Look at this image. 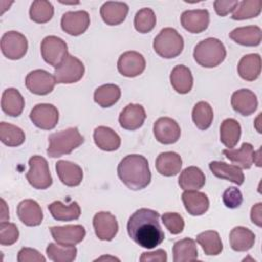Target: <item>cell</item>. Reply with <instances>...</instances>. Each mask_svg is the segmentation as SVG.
I'll return each instance as SVG.
<instances>
[{
	"label": "cell",
	"mask_w": 262,
	"mask_h": 262,
	"mask_svg": "<svg viewBox=\"0 0 262 262\" xmlns=\"http://www.w3.org/2000/svg\"><path fill=\"white\" fill-rule=\"evenodd\" d=\"M127 231L133 242L145 249L156 248L165 238L160 225V214L146 208H141L130 216Z\"/></svg>",
	"instance_id": "6da1fadb"
},
{
	"label": "cell",
	"mask_w": 262,
	"mask_h": 262,
	"mask_svg": "<svg viewBox=\"0 0 262 262\" xmlns=\"http://www.w3.org/2000/svg\"><path fill=\"white\" fill-rule=\"evenodd\" d=\"M118 176L131 190L146 187L151 179L147 160L141 155H128L118 165Z\"/></svg>",
	"instance_id": "7a4b0ae2"
},
{
	"label": "cell",
	"mask_w": 262,
	"mask_h": 262,
	"mask_svg": "<svg viewBox=\"0 0 262 262\" xmlns=\"http://www.w3.org/2000/svg\"><path fill=\"white\" fill-rule=\"evenodd\" d=\"M48 141L47 155L51 158H59L71 154L75 148L79 147L84 142V137L77 127H71L50 134Z\"/></svg>",
	"instance_id": "3957f363"
},
{
	"label": "cell",
	"mask_w": 262,
	"mask_h": 262,
	"mask_svg": "<svg viewBox=\"0 0 262 262\" xmlns=\"http://www.w3.org/2000/svg\"><path fill=\"white\" fill-rule=\"evenodd\" d=\"M226 57L223 43L216 38H207L198 43L193 50L194 60L202 67L215 68Z\"/></svg>",
	"instance_id": "277c9868"
},
{
	"label": "cell",
	"mask_w": 262,
	"mask_h": 262,
	"mask_svg": "<svg viewBox=\"0 0 262 262\" xmlns=\"http://www.w3.org/2000/svg\"><path fill=\"white\" fill-rule=\"evenodd\" d=\"M154 50L164 58L178 56L184 47L182 36L173 28L163 29L154 40Z\"/></svg>",
	"instance_id": "5b68a950"
},
{
	"label": "cell",
	"mask_w": 262,
	"mask_h": 262,
	"mask_svg": "<svg viewBox=\"0 0 262 262\" xmlns=\"http://www.w3.org/2000/svg\"><path fill=\"white\" fill-rule=\"evenodd\" d=\"M29 166L30 170L27 172L26 177L34 188L46 189L52 184V177L45 158L33 156L29 160Z\"/></svg>",
	"instance_id": "8992f818"
},
{
	"label": "cell",
	"mask_w": 262,
	"mask_h": 262,
	"mask_svg": "<svg viewBox=\"0 0 262 262\" xmlns=\"http://www.w3.org/2000/svg\"><path fill=\"white\" fill-rule=\"evenodd\" d=\"M85 73V67L83 62L69 54L63 61L55 67L54 78L56 83L59 84H72L80 81Z\"/></svg>",
	"instance_id": "52a82bcc"
},
{
	"label": "cell",
	"mask_w": 262,
	"mask_h": 262,
	"mask_svg": "<svg viewBox=\"0 0 262 262\" xmlns=\"http://www.w3.org/2000/svg\"><path fill=\"white\" fill-rule=\"evenodd\" d=\"M41 54L45 62L57 67L69 55L68 45L59 37L47 36L42 40Z\"/></svg>",
	"instance_id": "ba28073f"
},
{
	"label": "cell",
	"mask_w": 262,
	"mask_h": 262,
	"mask_svg": "<svg viewBox=\"0 0 262 262\" xmlns=\"http://www.w3.org/2000/svg\"><path fill=\"white\" fill-rule=\"evenodd\" d=\"M27 50L28 40L21 33L8 31L1 37V51L8 59H20L26 55Z\"/></svg>",
	"instance_id": "9c48e42d"
},
{
	"label": "cell",
	"mask_w": 262,
	"mask_h": 262,
	"mask_svg": "<svg viewBox=\"0 0 262 262\" xmlns=\"http://www.w3.org/2000/svg\"><path fill=\"white\" fill-rule=\"evenodd\" d=\"M58 111L50 103L36 104L30 113V119L33 124L43 130L53 129L58 122Z\"/></svg>",
	"instance_id": "30bf717a"
},
{
	"label": "cell",
	"mask_w": 262,
	"mask_h": 262,
	"mask_svg": "<svg viewBox=\"0 0 262 262\" xmlns=\"http://www.w3.org/2000/svg\"><path fill=\"white\" fill-rule=\"evenodd\" d=\"M27 88L36 95L49 94L56 84L54 76L44 70H35L30 72L26 77Z\"/></svg>",
	"instance_id": "8fae6325"
},
{
	"label": "cell",
	"mask_w": 262,
	"mask_h": 262,
	"mask_svg": "<svg viewBox=\"0 0 262 262\" xmlns=\"http://www.w3.org/2000/svg\"><path fill=\"white\" fill-rule=\"evenodd\" d=\"M180 134L181 130L178 123L169 117H162L154 124V135L163 144L175 143L179 139Z\"/></svg>",
	"instance_id": "7c38bea8"
},
{
	"label": "cell",
	"mask_w": 262,
	"mask_h": 262,
	"mask_svg": "<svg viewBox=\"0 0 262 262\" xmlns=\"http://www.w3.org/2000/svg\"><path fill=\"white\" fill-rule=\"evenodd\" d=\"M118 71L121 75L133 78L142 74L145 69V59L136 51H126L118 59Z\"/></svg>",
	"instance_id": "4fadbf2b"
},
{
	"label": "cell",
	"mask_w": 262,
	"mask_h": 262,
	"mask_svg": "<svg viewBox=\"0 0 262 262\" xmlns=\"http://www.w3.org/2000/svg\"><path fill=\"white\" fill-rule=\"evenodd\" d=\"M50 232L54 241L62 246H75L81 243L85 235L86 230L82 225H66V226H52Z\"/></svg>",
	"instance_id": "5bb4252c"
},
{
	"label": "cell",
	"mask_w": 262,
	"mask_h": 262,
	"mask_svg": "<svg viewBox=\"0 0 262 262\" xmlns=\"http://www.w3.org/2000/svg\"><path fill=\"white\" fill-rule=\"evenodd\" d=\"M61 29L72 36L83 34L90 25V17L87 11H68L61 17Z\"/></svg>",
	"instance_id": "9a60e30c"
},
{
	"label": "cell",
	"mask_w": 262,
	"mask_h": 262,
	"mask_svg": "<svg viewBox=\"0 0 262 262\" xmlns=\"http://www.w3.org/2000/svg\"><path fill=\"white\" fill-rule=\"evenodd\" d=\"M93 227L96 236L101 241H112L119 229L116 217L110 212H98L93 217Z\"/></svg>",
	"instance_id": "2e32d148"
},
{
	"label": "cell",
	"mask_w": 262,
	"mask_h": 262,
	"mask_svg": "<svg viewBox=\"0 0 262 262\" xmlns=\"http://www.w3.org/2000/svg\"><path fill=\"white\" fill-rule=\"evenodd\" d=\"M182 27L192 34L204 32L210 23V14L207 9L185 10L180 17Z\"/></svg>",
	"instance_id": "e0dca14e"
},
{
	"label": "cell",
	"mask_w": 262,
	"mask_h": 262,
	"mask_svg": "<svg viewBox=\"0 0 262 262\" xmlns=\"http://www.w3.org/2000/svg\"><path fill=\"white\" fill-rule=\"evenodd\" d=\"M145 118L146 114L142 105L130 103L121 112L119 116V123L122 128L133 131L143 125Z\"/></svg>",
	"instance_id": "ac0fdd59"
},
{
	"label": "cell",
	"mask_w": 262,
	"mask_h": 262,
	"mask_svg": "<svg viewBox=\"0 0 262 262\" xmlns=\"http://www.w3.org/2000/svg\"><path fill=\"white\" fill-rule=\"evenodd\" d=\"M232 108L242 116L252 115L258 106L256 94L249 89H239L231 96Z\"/></svg>",
	"instance_id": "d6986e66"
},
{
	"label": "cell",
	"mask_w": 262,
	"mask_h": 262,
	"mask_svg": "<svg viewBox=\"0 0 262 262\" xmlns=\"http://www.w3.org/2000/svg\"><path fill=\"white\" fill-rule=\"evenodd\" d=\"M19 220L27 226H38L43 220V212L39 204L31 199L24 200L16 209Z\"/></svg>",
	"instance_id": "ffe728a7"
},
{
	"label": "cell",
	"mask_w": 262,
	"mask_h": 262,
	"mask_svg": "<svg viewBox=\"0 0 262 262\" xmlns=\"http://www.w3.org/2000/svg\"><path fill=\"white\" fill-rule=\"evenodd\" d=\"M55 169L60 181L67 186H78L83 180L82 168L75 163L60 160L56 163Z\"/></svg>",
	"instance_id": "44dd1931"
},
{
	"label": "cell",
	"mask_w": 262,
	"mask_h": 262,
	"mask_svg": "<svg viewBox=\"0 0 262 262\" xmlns=\"http://www.w3.org/2000/svg\"><path fill=\"white\" fill-rule=\"evenodd\" d=\"M129 7L125 2L107 1L100 7V15L108 26H117L123 23L128 14Z\"/></svg>",
	"instance_id": "7402d4cb"
},
{
	"label": "cell",
	"mask_w": 262,
	"mask_h": 262,
	"mask_svg": "<svg viewBox=\"0 0 262 262\" xmlns=\"http://www.w3.org/2000/svg\"><path fill=\"white\" fill-rule=\"evenodd\" d=\"M181 198L186 211L192 216L203 215L209 209L210 202L204 192L198 190H185Z\"/></svg>",
	"instance_id": "603a6c76"
},
{
	"label": "cell",
	"mask_w": 262,
	"mask_h": 262,
	"mask_svg": "<svg viewBox=\"0 0 262 262\" xmlns=\"http://www.w3.org/2000/svg\"><path fill=\"white\" fill-rule=\"evenodd\" d=\"M209 168L217 178L228 180L236 185H242L244 183V173L236 165H228L224 162L213 161L209 164Z\"/></svg>",
	"instance_id": "cb8c5ba5"
},
{
	"label": "cell",
	"mask_w": 262,
	"mask_h": 262,
	"mask_svg": "<svg viewBox=\"0 0 262 262\" xmlns=\"http://www.w3.org/2000/svg\"><path fill=\"white\" fill-rule=\"evenodd\" d=\"M223 155L233 164L243 169H250L254 163L255 150L251 143L245 142L237 149L227 148L222 150Z\"/></svg>",
	"instance_id": "d4e9b609"
},
{
	"label": "cell",
	"mask_w": 262,
	"mask_h": 262,
	"mask_svg": "<svg viewBox=\"0 0 262 262\" xmlns=\"http://www.w3.org/2000/svg\"><path fill=\"white\" fill-rule=\"evenodd\" d=\"M182 167L181 157L174 151H165L158 156L156 160L157 171L164 176L177 175Z\"/></svg>",
	"instance_id": "484cf974"
},
{
	"label": "cell",
	"mask_w": 262,
	"mask_h": 262,
	"mask_svg": "<svg viewBox=\"0 0 262 262\" xmlns=\"http://www.w3.org/2000/svg\"><path fill=\"white\" fill-rule=\"evenodd\" d=\"M25 99L15 88H7L2 93L1 108L10 117H18L24 110Z\"/></svg>",
	"instance_id": "4316f807"
},
{
	"label": "cell",
	"mask_w": 262,
	"mask_h": 262,
	"mask_svg": "<svg viewBox=\"0 0 262 262\" xmlns=\"http://www.w3.org/2000/svg\"><path fill=\"white\" fill-rule=\"evenodd\" d=\"M230 39L243 46H258L261 43L262 31L257 26L241 27L229 33Z\"/></svg>",
	"instance_id": "83f0119b"
},
{
	"label": "cell",
	"mask_w": 262,
	"mask_h": 262,
	"mask_svg": "<svg viewBox=\"0 0 262 262\" xmlns=\"http://www.w3.org/2000/svg\"><path fill=\"white\" fill-rule=\"evenodd\" d=\"M93 139L95 144L102 150L114 151L121 145L120 136L110 127L98 126L93 132Z\"/></svg>",
	"instance_id": "f1b7e54d"
},
{
	"label": "cell",
	"mask_w": 262,
	"mask_h": 262,
	"mask_svg": "<svg viewBox=\"0 0 262 262\" xmlns=\"http://www.w3.org/2000/svg\"><path fill=\"white\" fill-rule=\"evenodd\" d=\"M239 77L246 81H254L261 74V57L258 53H250L243 56L237 64Z\"/></svg>",
	"instance_id": "f546056e"
},
{
	"label": "cell",
	"mask_w": 262,
	"mask_h": 262,
	"mask_svg": "<svg viewBox=\"0 0 262 262\" xmlns=\"http://www.w3.org/2000/svg\"><path fill=\"white\" fill-rule=\"evenodd\" d=\"M229 243L233 251L246 252L253 248L255 244V234L249 228L236 226L229 233Z\"/></svg>",
	"instance_id": "4dcf8cb0"
},
{
	"label": "cell",
	"mask_w": 262,
	"mask_h": 262,
	"mask_svg": "<svg viewBox=\"0 0 262 262\" xmlns=\"http://www.w3.org/2000/svg\"><path fill=\"white\" fill-rule=\"evenodd\" d=\"M170 82L174 90L180 94L188 93L193 85V78L190 70L183 66H176L170 75Z\"/></svg>",
	"instance_id": "1f68e13d"
},
{
	"label": "cell",
	"mask_w": 262,
	"mask_h": 262,
	"mask_svg": "<svg viewBox=\"0 0 262 262\" xmlns=\"http://www.w3.org/2000/svg\"><path fill=\"white\" fill-rule=\"evenodd\" d=\"M206 182L203 171L194 166L185 168L178 178V184L183 190H199Z\"/></svg>",
	"instance_id": "d6a6232c"
},
{
	"label": "cell",
	"mask_w": 262,
	"mask_h": 262,
	"mask_svg": "<svg viewBox=\"0 0 262 262\" xmlns=\"http://www.w3.org/2000/svg\"><path fill=\"white\" fill-rule=\"evenodd\" d=\"M48 210L52 217L57 221L77 220L81 215V209L77 202H73L69 206H66L60 201H55L48 206Z\"/></svg>",
	"instance_id": "836d02e7"
},
{
	"label": "cell",
	"mask_w": 262,
	"mask_h": 262,
	"mask_svg": "<svg viewBox=\"0 0 262 262\" xmlns=\"http://www.w3.org/2000/svg\"><path fill=\"white\" fill-rule=\"evenodd\" d=\"M242 128L239 123L231 118L225 119L220 126V141L228 148L234 147L239 141Z\"/></svg>",
	"instance_id": "e575fe53"
},
{
	"label": "cell",
	"mask_w": 262,
	"mask_h": 262,
	"mask_svg": "<svg viewBox=\"0 0 262 262\" xmlns=\"http://www.w3.org/2000/svg\"><path fill=\"white\" fill-rule=\"evenodd\" d=\"M198 259V248L192 238L185 237L176 242L173 246L174 262H188Z\"/></svg>",
	"instance_id": "d590c367"
},
{
	"label": "cell",
	"mask_w": 262,
	"mask_h": 262,
	"mask_svg": "<svg viewBox=\"0 0 262 262\" xmlns=\"http://www.w3.org/2000/svg\"><path fill=\"white\" fill-rule=\"evenodd\" d=\"M121 89L116 84H104L94 91V101L101 107H110L118 102Z\"/></svg>",
	"instance_id": "8d00e7d4"
},
{
	"label": "cell",
	"mask_w": 262,
	"mask_h": 262,
	"mask_svg": "<svg viewBox=\"0 0 262 262\" xmlns=\"http://www.w3.org/2000/svg\"><path fill=\"white\" fill-rule=\"evenodd\" d=\"M196 242L200 244L203 251L208 256L219 255L223 250V245L219 233L214 230H207L201 232L196 236Z\"/></svg>",
	"instance_id": "74e56055"
},
{
	"label": "cell",
	"mask_w": 262,
	"mask_h": 262,
	"mask_svg": "<svg viewBox=\"0 0 262 262\" xmlns=\"http://www.w3.org/2000/svg\"><path fill=\"white\" fill-rule=\"evenodd\" d=\"M25 132L17 126L1 122L0 123V140L7 146H19L25 142Z\"/></svg>",
	"instance_id": "f35d334b"
},
{
	"label": "cell",
	"mask_w": 262,
	"mask_h": 262,
	"mask_svg": "<svg viewBox=\"0 0 262 262\" xmlns=\"http://www.w3.org/2000/svg\"><path fill=\"white\" fill-rule=\"evenodd\" d=\"M48 258L54 262H72L77 257L75 246H62L50 243L46 248Z\"/></svg>",
	"instance_id": "ab89813d"
},
{
	"label": "cell",
	"mask_w": 262,
	"mask_h": 262,
	"mask_svg": "<svg viewBox=\"0 0 262 262\" xmlns=\"http://www.w3.org/2000/svg\"><path fill=\"white\" fill-rule=\"evenodd\" d=\"M192 121L200 130L208 129L213 122V110L206 101L198 102L192 110Z\"/></svg>",
	"instance_id": "60d3db41"
},
{
	"label": "cell",
	"mask_w": 262,
	"mask_h": 262,
	"mask_svg": "<svg viewBox=\"0 0 262 262\" xmlns=\"http://www.w3.org/2000/svg\"><path fill=\"white\" fill-rule=\"evenodd\" d=\"M54 13V8L51 2L46 0H36L30 8V18L38 24L49 21Z\"/></svg>",
	"instance_id": "b9f144b4"
},
{
	"label": "cell",
	"mask_w": 262,
	"mask_h": 262,
	"mask_svg": "<svg viewBox=\"0 0 262 262\" xmlns=\"http://www.w3.org/2000/svg\"><path fill=\"white\" fill-rule=\"evenodd\" d=\"M262 8V2L260 0H247L238 2V5L234 9L231 18L235 20L249 19L257 17Z\"/></svg>",
	"instance_id": "7bdbcfd3"
},
{
	"label": "cell",
	"mask_w": 262,
	"mask_h": 262,
	"mask_svg": "<svg viewBox=\"0 0 262 262\" xmlns=\"http://www.w3.org/2000/svg\"><path fill=\"white\" fill-rule=\"evenodd\" d=\"M156 14L150 8H142L138 10L134 17L135 30L141 34L150 32L156 26Z\"/></svg>",
	"instance_id": "ee69618b"
},
{
	"label": "cell",
	"mask_w": 262,
	"mask_h": 262,
	"mask_svg": "<svg viewBox=\"0 0 262 262\" xmlns=\"http://www.w3.org/2000/svg\"><path fill=\"white\" fill-rule=\"evenodd\" d=\"M18 229L14 223L2 221L0 223V244L2 246H11L18 239Z\"/></svg>",
	"instance_id": "f6af8a7d"
},
{
	"label": "cell",
	"mask_w": 262,
	"mask_h": 262,
	"mask_svg": "<svg viewBox=\"0 0 262 262\" xmlns=\"http://www.w3.org/2000/svg\"><path fill=\"white\" fill-rule=\"evenodd\" d=\"M162 222L172 234H178L182 232L184 228L183 217L175 212L164 213L162 216Z\"/></svg>",
	"instance_id": "bcb514c9"
},
{
	"label": "cell",
	"mask_w": 262,
	"mask_h": 262,
	"mask_svg": "<svg viewBox=\"0 0 262 262\" xmlns=\"http://www.w3.org/2000/svg\"><path fill=\"white\" fill-rule=\"evenodd\" d=\"M224 205L229 209L238 208L243 203V194L236 187H228L222 195Z\"/></svg>",
	"instance_id": "7dc6e473"
},
{
	"label": "cell",
	"mask_w": 262,
	"mask_h": 262,
	"mask_svg": "<svg viewBox=\"0 0 262 262\" xmlns=\"http://www.w3.org/2000/svg\"><path fill=\"white\" fill-rule=\"evenodd\" d=\"M45 257L41 255L37 250L32 248H23L17 255L18 262H45Z\"/></svg>",
	"instance_id": "c3c4849f"
},
{
	"label": "cell",
	"mask_w": 262,
	"mask_h": 262,
	"mask_svg": "<svg viewBox=\"0 0 262 262\" xmlns=\"http://www.w3.org/2000/svg\"><path fill=\"white\" fill-rule=\"evenodd\" d=\"M237 5H238V1H236V0H233V1H229V0H227V1L216 0L214 2L215 11L220 16L227 15L229 12L234 10Z\"/></svg>",
	"instance_id": "681fc988"
},
{
	"label": "cell",
	"mask_w": 262,
	"mask_h": 262,
	"mask_svg": "<svg viewBox=\"0 0 262 262\" xmlns=\"http://www.w3.org/2000/svg\"><path fill=\"white\" fill-rule=\"evenodd\" d=\"M141 262H166L167 253L166 251L159 249L154 252H144L140 257Z\"/></svg>",
	"instance_id": "f907efd6"
},
{
	"label": "cell",
	"mask_w": 262,
	"mask_h": 262,
	"mask_svg": "<svg viewBox=\"0 0 262 262\" xmlns=\"http://www.w3.org/2000/svg\"><path fill=\"white\" fill-rule=\"evenodd\" d=\"M262 204L258 203L255 206L252 207L251 210V220L253 223H255L257 226H262Z\"/></svg>",
	"instance_id": "816d5d0a"
},
{
	"label": "cell",
	"mask_w": 262,
	"mask_h": 262,
	"mask_svg": "<svg viewBox=\"0 0 262 262\" xmlns=\"http://www.w3.org/2000/svg\"><path fill=\"white\" fill-rule=\"evenodd\" d=\"M1 203H2V214H1V219L2 221H6L7 219H9V214H8V210H4L5 209V206H6V203L5 201L2 199L1 200Z\"/></svg>",
	"instance_id": "f5cc1de1"
},
{
	"label": "cell",
	"mask_w": 262,
	"mask_h": 262,
	"mask_svg": "<svg viewBox=\"0 0 262 262\" xmlns=\"http://www.w3.org/2000/svg\"><path fill=\"white\" fill-rule=\"evenodd\" d=\"M104 259H112V260H117V261H119V259H117V258H114V257H105V256H103V257H100V258H98V259H96L95 261H100V260H104Z\"/></svg>",
	"instance_id": "db71d44e"
}]
</instances>
